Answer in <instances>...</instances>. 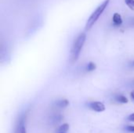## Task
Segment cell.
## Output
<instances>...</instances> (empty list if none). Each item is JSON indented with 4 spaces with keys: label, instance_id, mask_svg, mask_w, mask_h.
<instances>
[{
    "label": "cell",
    "instance_id": "6da1fadb",
    "mask_svg": "<svg viewBox=\"0 0 134 133\" xmlns=\"http://www.w3.org/2000/svg\"><path fill=\"white\" fill-rule=\"evenodd\" d=\"M110 0H105L94 11L93 13L90 15V16L89 17V19L86 21V30L89 31L92 28V27L96 24V22L98 20V19L100 17V16L103 14V13L104 12V10L106 9V8L108 7V5H109Z\"/></svg>",
    "mask_w": 134,
    "mask_h": 133
},
{
    "label": "cell",
    "instance_id": "7a4b0ae2",
    "mask_svg": "<svg viewBox=\"0 0 134 133\" xmlns=\"http://www.w3.org/2000/svg\"><path fill=\"white\" fill-rule=\"evenodd\" d=\"M86 33H81L75 40L71 51V59L72 63L77 61V60L79 59L82 47L86 42Z\"/></svg>",
    "mask_w": 134,
    "mask_h": 133
},
{
    "label": "cell",
    "instance_id": "3957f363",
    "mask_svg": "<svg viewBox=\"0 0 134 133\" xmlns=\"http://www.w3.org/2000/svg\"><path fill=\"white\" fill-rule=\"evenodd\" d=\"M15 133H27L26 127H25V116L24 115H21L20 118H19L16 126Z\"/></svg>",
    "mask_w": 134,
    "mask_h": 133
},
{
    "label": "cell",
    "instance_id": "277c9868",
    "mask_svg": "<svg viewBox=\"0 0 134 133\" xmlns=\"http://www.w3.org/2000/svg\"><path fill=\"white\" fill-rule=\"evenodd\" d=\"M89 107L96 112H103L105 111V106L101 102H91L89 103Z\"/></svg>",
    "mask_w": 134,
    "mask_h": 133
},
{
    "label": "cell",
    "instance_id": "5b68a950",
    "mask_svg": "<svg viewBox=\"0 0 134 133\" xmlns=\"http://www.w3.org/2000/svg\"><path fill=\"white\" fill-rule=\"evenodd\" d=\"M112 21L115 26H120L122 24V18L121 16V15L118 13H114L113 17H112Z\"/></svg>",
    "mask_w": 134,
    "mask_h": 133
},
{
    "label": "cell",
    "instance_id": "8992f818",
    "mask_svg": "<svg viewBox=\"0 0 134 133\" xmlns=\"http://www.w3.org/2000/svg\"><path fill=\"white\" fill-rule=\"evenodd\" d=\"M115 100L119 102V103H128V99L124 96L123 95H116L115 96Z\"/></svg>",
    "mask_w": 134,
    "mask_h": 133
},
{
    "label": "cell",
    "instance_id": "52a82bcc",
    "mask_svg": "<svg viewBox=\"0 0 134 133\" xmlns=\"http://www.w3.org/2000/svg\"><path fill=\"white\" fill-rule=\"evenodd\" d=\"M69 104V102L67 100H58L56 103L57 107H60V108H64L66 107H68Z\"/></svg>",
    "mask_w": 134,
    "mask_h": 133
},
{
    "label": "cell",
    "instance_id": "ba28073f",
    "mask_svg": "<svg viewBox=\"0 0 134 133\" xmlns=\"http://www.w3.org/2000/svg\"><path fill=\"white\" fill-rule=\"evenodd\" d=\"M61 120H62V116H61V115H60V114H57V115L53 116V117L51 118V120H50V121L52 122V123L55 124V123H58V122H60Z\"/></svg>",
    "mask_w": 134,
    "mask_h": 133
},
{
    "label": "cell",
    "instance_id": "9c48e42d",
    "mask_svg": "<svg viewBox=\"0 0 134 133\" xmlns=\"http://www.w3.org/2000/svg\"><path fill=\"white\" fill-rule=\"evenodd\" d=\"M68 129H69V125L68 124H64L63 125H61L59 128L58 132H59V133H65L66 132H68Z\"/></svg>",
    "mask_w": 134,
    "mask_h": 133
},
{
    "label": "cell",
    "instance_id": "30bf717a",
    "mask_svg": "<svg viewBox=\"0 0 134 133\" xmlns=\"http://www.w3.org/2000/svg\"><path fill=\"white\" fill-rule=\"evenodd\" d=\"M96 69V64L93 62H90L86 67V70L88 71H93Z\"/></svg>",
    "mask_w": 134,
    "mask_h": 133
},
{
    "label": "cell",
    "instance_id": "8fae6325",
    "mask_svg": "<svg viewBox=\"0 0 134 133\" xmlns=\"http://www.w3.org/2000/svg\"><path fill=\"white\" fill-rule=\"evenodd\" d=\"M126 5L132 10H134V0H125Z\"/></svg>",
    "mask_w": 134,
    "mask_h": 133
},
{
    "label": "cell",
    "instance_id": "7c38bea8",
    "mask_svg": "<svg viewBox=\"0 0 134 133\" xmlns=\"http://www.w3.org/2000/svg\"><path fill=\"white\" fill-rule=\"evenodd\" d=\"M126 130L130 132H134V126L133 125H128L126 127Z\"/></svg>",
    "mask_w": 134,
    "mask_h": 133
},
{
    "label": "cell",
    "instance_id": "4fadbf2b",
    "mask_svg": "<svg viewBox=\"0 0 134 133\" xmlns=\"http://www.w3.org/2000/svg\"><path fill=\"white\" fill-rule=\"evenodd\" d=\"M128 24L130 27H134V18H130L129 19Z\"/></svg>",
    "mask_w": 134,
    "mask_h": 133
},
{
    "label": "cell",
    "instance_id": "5bb4252c",
    "mask_svg": "<svg viewBox=\"0 0 134 133\" xmlns=\"http://www.w3.org/2000/svg\"><path fill=\"white\" fill-rule=\"evenodd\" d=\"M128 120H129V121H131V122H134V113L133 114H130V115L128 117Z\"/></svg>",
    "mask_w": 134,
    "mask_h": 133
},
{
    "label": "cell",
    "instance_id": "9a60e30c",
    "mask_svg": "<svg viewBox=\"0 0 134 133\" xmlns=\"http://www.w3.org/2000/svg\"><path fill=\"white\" fill-rule=\"evenodd\" d=\"M131 97H132V99L134 100V90L131 92Z\"/></svg>",
    "mask_w": 134,
    "mask_h": 133
},
{
    "label": "cell",
    "instance_id": "2e32d148",
    "mask_svg": "<svg viewBox=\"0 0 134 133\" xmlns=\"http://www.w3.org/2000/svg\"><path fill=\"white\" fill-rule=\"evenodd\" d=\"M132 65H133V67H134V61H133V63H132Z\"/></svg>",
    "mask_w": 134,
    "mask_h": 133
}]
</instances>
